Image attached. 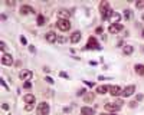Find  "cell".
<instances>
[{
	"label": "cell",
	"instance_id": "obj_35",
	"mask_svg": "<svg viewBox=\"0 0 144 115\" xmlns=\"http://www.w3.org/2000/svg\"><path fill=\"white\" fill-rule=\"evenodd\" d=\"M76 93H78L79 97H81V95H84V93H85V89H79V91H78V92H76Z\"/></svg>",
	"mask_w": 144,
	"mask_h": 115
},
{
	"label": "cell",
	"instance_id": "obj_25",
	"mask_svg": "<svg viewBox=\"0 0 144 115\" xmlns=\"http://www.w3.org/2000/svg\"><path fill=\"white\" fill-rule=\"evenodd\" d=\"M33 108H35V104H26L25 105V109H26V111H32Z\"/></svg>",
	"mask_w": 144,
	"mask_h": 115
},
{
	"label": "cell",
	"instance_id": "obj_19",
	"mask_svg": "<svg viewBox=\"0 0 144 115\" xmlns=\"http://www.w3.org/2000/svg\"><path fill=\"white\" fill-rule=\"evenodd\" d=\"M81 115H94V109L89 107H84L81 109Z\"/></svg>",
	"mask_w": 144,
	"mask_h": 115
},
{
	"label": "cell",
	"instance_id": "obj_36",
	"mask_svg": "<svg viewBox=\"0 0 144 115\" xmlns=\"http://www.w3.org/2000/svg\"><path fill=\"white\" fill-rule=\"evenodd\" d=\"M20 42L23 43V45H26V43H28V42H26V39L23 37V36H20Z\"/></svg>",
	"mask_w": 144,
	"mask_h": 115
},
{
	"label": "cell",
	"instance_id": "obj_21",
	"mask_svg": "<svg viewBox=\"0 0 144 115\" xmlns=\"http://www.w3.org/2000/svg\"><path fill=\"white\" fill-rule=\"evenodd\" d=\"M84 101H85V102H92L94 101V93H86L85 97H84Z\"/></svg>",
	"mask_w": 144,
	"mask_h": 115
},
{
	"label": "cell",
	"instance_id": "obj_2",
	"mask_svg": "<svg viewBox=\"0 0 144 115\" xmlns=\"http://www.w3.org/2000/svg\"><path fill=\"white\" fill-rule=\"evenodd\" d=\"M56 26H58V29H59L61 32H68L69 29H71V22L59 19V20L56 22Z\"/></svg>",
	"mask_w": 144,
	"mask_h": 115
},
{
	"label": "cell",
	"instance_id": "obj_18",
	"mask_svg": "<svg viewBox=\"0 0 144 115\" xmlns=\"http://www.w3.org/2000/svg\"><path fill=\"white\" fill-rule=\"evenodd\" d=\"M107 91H110V86H107V85H100L97 88V93H100V95L107 93Z\"/></svg>",
	"mask_w": 144,
	"mask_h": 115
},
{
	"label": "cell",
	"instance_id": "obj_38",
	"mask_svg": "<svg viewBox=\"0 0 144 115\" xmlns=\"http://www.w3.org/2000/svg\"><path fill=\"white\" fill-rule=\"evenodd\" d=\"M7 6H14V2H6Z\"/></svg>",
	"mask_w": 144,
	"mask_h": 115
},
{
	"label": "cell",
	"instance_id": "obj_32",
	"mask_svg": "<svg viewBox=\"0 0 144 115\" xmlns=\"http://www.w3.org/2000/svg\"><path fill=\"white\" fill-rule=\"evenodd\" d=\"M4 47H6V43H4V42H2V43H0V50L3 52V50H4Z\"/></svg>",
	"mask_w": 144,
	"mask_h": 115
},
{
	"label": "cell",
	"instance_id": "obj_7",
	"mask_svg": "<svg viewBox=\"0 0 144 115\" xmlns=\"http://www.w3.org/2000/svg\"><path fill=\"white\" fill-rule=\"evenodd\" d=\"M2 63L6 65V66H10V65L13 63V56H12L10 53H3V56H2Z\"/></svg>",
	"mask_w": 144,
	"mask_h": 115
},
{
	"label": "cell",
	"instance_id": "obj_6",
	"mask_svg": "<svg viewBox=\"0 0 144 115\" xmlns=\"http://www.w3.org/2000/svg\"><path fill=\"white\" fill-rule=\"evenodd\" d=\"M134 92H136V86H134V85H128V86H125V88L122 89V97H124V98L131 97Z\"/></svg>",
	"mask_w": 144,
	"mask_h": 115
},
{
	"label": "cell",
	"instance_id": "obj_30",
	"mask_svg": "<svg viewBox=\"0 0 144 115\" xmlns=\"http://www.w3.org/2000/svg\"><path fill=\"white\" fill-rule=\"evenodd\" d=\"M45 81H46L48 83H53V79L50 78V76H46V78H45Z\"/></svg>",
	"mask_w": 144,
	"mask_h": 115
},
{
	"label": "cell",
	"instance_id": "obj_12",
	"mask_svg": "<svg viewBox=\"0 0 144 115\" xmlns=\"http://www.w3.org/2000/svg\"><path fill=\"white\" fill-rule=\"evenodd\" d=\"M120 20H121V14L117 13V12H114V13L111 14V17H110V22H111L112 25H117V23H120Z\"/></svg>",
	"mask_w": 144,
	"mask_h": 115
},
{
	"label": "cell",
	"instance_id": "obj_27",
	"mask_svg": "<svg viewBox=\"0 0 144 115\" xmlns=\"http://www.w3.org/2000/svg\"><path fill=\"white\" fill-rule=\"evenodd\" d=\"M23 88H25V89H30V88H32V83L29 82V81H26V82L23 83Z\"/></svg>",
	"mask_w": 144,
	"mask_h": 115
},
{
	"label": "cell",
	"instance_id": "obj_3",
	"mask_svg": "<svg viewBox=\"0 0 144 115\" xmlns=\"http://www.w3.org/2000/svg\"><path fill=\"white\" fill-rule=\"evenodd\" d=\"M36 112H38V115H48L49 114V104H46V102H40V104L38 105Z\"/></svg>",
	"mask_w": 144,
	"mask_h": 115
},
{
	"label": "cell",
	"instance_id": "obj_10",
	"mask_svg": "<svg viewBox=\"0 0 144 115\" xmlns=\"http://www.w3.org/2000/svg\"><path fill=\"white\" fill-rule=\"evenodd\" d=\"M110 93L112 97H118V95H122V89L120 86L114 85V86H110Z\"/></svg>",
	"mask_w": 144,
	"mask_h": 115
},
{
	"label": "cell",
	"instance_id": "obj_16",
	"mask_svg": "<svg viewBox=\"0 0 144 115\" xmlns=\"http://www.w3.org/2000/svg\"><path fill=\"white\" fill-rule=\"evenodd\" d=\"M20 13L29 14V13H35V10H33V7H30V6H20Z\"/></svg>",
	"mask_w": 144,
	"mask_h": 115
},
{
	"label": "cell",
	"instance_id": "obj_11",
	"mask_svg": "<svg viewBox=\"0 0 144 115\" xmlns=\"http://www.w3.org/2000/svg\"><path fill=\"white\" fill-rule=\"evenodd\" d=\"M32 76H33V73H32V71H22L20 72V79L22 81H29V79H32Z\"/></svg>",
	"mask_w": 144,
	"mask_h": 115
},
{
	"label": "cell",
	"instance_id": "obj_14",
	"mask_svg": "<svg viewBox=\"0 0 144 115\" xmlns=\"http://www.w3.org/2000/svg\"><path fill=\"white\" fill-rule=\"evenodd\" d=\"M69 40H71L72 43H78L79 40H81V32H74L71 35V37H69Z\"/></svg>",
	"mask_w": 144,
	"mask_h": 115
},
{
	"label": "cell",
	"instance_id": "obj_40",
	"mask_svg": "<svg viewBox=\"0 0 144 115\" xmlns=\"http://www.w3.org/2000/svg\"><path fill=\"white\" fill-rule=\"evenodd\" d=\"M102 30H104L102 27H98V29H97V33H102Z\"/></svg>",
	"mask_w": 144,
	"mask_h": 115
},
{
	"label": "cell",
	"instance_id": "obj_34",
	"mask_svg": "<svg viewBox=\"0 0 144 115\" xmlns=\"http://www.w3.org/2000/svg\"><path fill=\"white\" fill-rule=\"evenodd\" d=\"M141 99H143V95H137V97H136V101H137V102H140Z\"/></svg>",
	"mask_w": 144,
	"mask_h": 115
},
{
	"label": "cell",
	"instance_id": "obj_37",
	"mask_svg": "<svg viewBox=\"0 0 144 115\" xmlns=\"http://www.w3.org/2000/svg\"><path fill=\"white\" fill-rule=\"evenodd\" d=\"M29 50H30L32 53H35V52H36V49H35V47H33V46H29Z\"/></svg>",
	"mask_w": 144,
	"mask_h": 115
},
{
	"label": "cell",
	"instance_id": "obj_5",
	"mask_svg": "<svg viewBox=\"0 0 144 115\" xmlns=\"http://www.w3.org/2000/svg\"><path fill=\"white\" fill-rule=\"evenodd\" d=\"M124 29V26L121 25V23H117V25H111L110 27H108V32L111 33V35H117V33H120Z\"/></svg>",
	"mask_w": 144,
	"mask_h": 115
},
{
	"label": "cell",
	"instance_id": "obj_20",
	"mask_svg": "<svg viewBox=\"0 0 144 115\" xmlns=\"http://www.w3.org/2000/svg\"><path fill=\"white\" fill-rule=\"evenodd\" d=\"M136 72L138 75H144V65H136Z\"/></svg>",
	"mask_w": 144,
	"mask_h": 115
},
{
	"label": "cell",
	"instance_id": "obj_1",
	"mask_svg": "<svg viewBox=\"0 0 144 115\" xmlns=\"http://www.w3.org/2000/svg\"><path fill=\"white\" fill-rule=\"evenodd\" d=\"M100 13H101V17L104 19V20H108V19L111 17V14L114 13V10L110 7L108 2H101L100 3Z\"/></svg>",
	"mask_w": 144,
	"mask_h": 115
},
{
	"label": "cell",
	"instance_id": "obj_41",
	"mask_svg": "<svg viewBox=\"0 0 144 115\" xmlns=\"http://www.w3.org/2000/svg\"><path fill=\"white\" fill-rule=\"evenodd\" d=\"M101 115H114V114H101Z\"/></svg>",
	"mask_w": 144,
	"mask_h": 115
},
{
	"label": "cell",
	"instance_id": "obj_9",
	"mask_svg": "<svg viewBox=\"0 0 144 115\" xmlns=\"http://www.w3.org/2000/svg\"><path fill=\"white\" fill-rule=\"evenodd\" d=\"M69 16H71V12L66 10V9H61V10L58 12V17L62 19V20H68Z\"/></svg>",
	"mask_w": 144,
	"mask_h": 115
},
{
	"label": "cell",
	"instance_id": "obj_15",
	"mask_svg": "<svg viewBox=\"0 0 144 115\" xmlns=\"http://www.w3.org/2000/svg\"><path fill=\"white\" fill-rule=\"evenodd\" d=\"M23 101H25L26 104H35L36 98H35V95H32V93H28V95L23 97Z\"/></svg>",
	"mask_w": 144,
	"mask_h": 115
},
{
	"label": "cell",
	"instance_id": "obj_13",
	"mask_svg": "<svg viewBox=\"0 0 144 115\" xmlns=\"http://www.w3.org/2000/svg\"><path fill=\"white\" fill-rule=\"evenodd\" d=\"M45 37H46V40H48L49 43H55V42L58 40V35H55L53 32H48Z\"/></svg>",
	"mask_w": 144,
	"mask_h": 115
},
{
	"label": "cell",
	"instance_id": "obj_43",
	"mask_svg": "<svg viewBox=\"0 0 144 115\" xmlns=\"http://www.w3.org/2000/svg\"><path fill=\"white\" fill-rule=\"evenodd\" d=\"M143 37H144V30H143Z\"/></svg>",
	"mask_w": 144,
	"mask_h": 115
},
{
	"label": "cell",
	"instance_id": "obj_29",
	"mask_svg": "<svg viewBox=\"0 0 144 115\" xmlns=\"http://www.w3.org/2000/svg\"><path fill=\"white\" fill-rule=\"evenodd\" d=\"M59 76H61V78H66V79L69 78V76H68V73H66V72H61V73H59Z\"/></svg>",
	"mask_w": 144,
	"mask_h": 115
},
{
	"label": "cell",
	"instance_id": "obj_8",
	"mask_svg": "<svg viewBox=\"0 0 144 115\" xmlns=\"http://www.w3.org/2000/svg\"><path fill=\"white\" fill-rule=\"evenodd\" d=\"M120 108H121V107H120L117 102H107V104H105V109H107V111H110V112L118 111Z\"/></svg>",
	"mask_w": 144,
	"mask_h": 115
},
{
	"label": "cell",
	"instance_id": "obj_23",
	"mask_svg": "<svg viewBox=\"0 0 144 115\" xmlns=\"http://www.w3.org/2000/svg\"><path fill=\"white\" fill-rule=\"evenodd\" d=\"M45 22H46V20H45V17H43L42 14L38 16V25H39V26H43V25H45Z\"/></svg>",
	"mask_w": 144,
	"mask_h": 115
},
{
	"label": "cell",
	"instance_id": "obj_22",
	"mask_svg": "<svg viewBox=\"0 0 144 115\" xmlns=\"http://www.w3.org/2000/svg\"><path fill=\"white\" fill-rule=\"evenodd\" d=\"M124 17H125V19H131V17H133V12L130 10V9H125V10H124Z\"/></svg>",
	"mask_w": 144,
	"mask_h": 115
},
{
	"label": "cell",
	"instance_id": "obj_42",
	"mask_svg": "<svg viewBox=\"0 0 144 115\" xmlns=\"http://www.w3.org/2000/svg\"><path fill=\"white\" fill-rule=\"evenodd\" d=\"M141 17H143V20H144V14H143V16H141Z\"/></svg>",
	"mask_w": 144,
	"mask_h": 115
},
{
	"label": "cell",
	"instance_id": "obj_33",
	"mask_svg": "<svg viewBox=\"0 0 144 115\" xmlns=\"http://www.w3.org/2000/svg\"><path fill=\"white\" fill-rule=\"evenodd\" d=\"M0 82H2V85H3V88H6V89H7V91H9V86H7V85H6V82H4L3 79H2V81H0Z\"/></svg>",
	"mask_w": 144,
	"mask_h": 115
},
{
	"label": "cell",
	"instance_id": "obj_39",
	"mask_svg": "<svg viewBox=\"0 0 144 115\" xmlns=\"http://www.w3.org/2000/svg\"><path fill=\"white\" fill-rule=\"evenodd\" d=\"M85 83L89 86V88H91V86H94V83H92V82H88V81H85Z\"/></svg>",
	"mask_w": 144,
	"mask_h": 115
},
{
	"label": "cell",
	"instance_id": "obj_28",
	"mask_svg": "<svg viewBox=\"0 0 144 115\" xmlns=\"http://www.w3.org/2000/svg\"><path fill=\"white\" fill-rule=\"evenodd\" d=\"M137 104H138V102H137L136 99L131 101V102H130V108H136V107H137Z\"/></svg>",
	"mask_w": 144,
	"mask_h": 115
},
{
	"label": "cell",
	"instance_id": "obj_26",
	"mask_svg": "<svg viewBox=\"0 0 144 115\" xmlns=\"http://www.w3.org/2000/svg\"><path fill=\"white\" fill-rule=\"evenodd\" d=\"M58 43H65L66 42V37L65 36H58V40H56Z\"/></svg>",
	"mask_w": 144,
	"mask_h": 115
},
{
	"label": "cell",
	"instance_id": "obj_4",
	"mask_svg": "<svg viewBox=\"0 0 144 115\" xmlns=\"http://www.w3.org/2000/svg\"><path fill=\"white\" fill-rule=\"evenodd\" d=\"M85 49H97V50H100L101 46H100V43H98V40L95 39L94 36H91L89 39H88V43H86Z\"/></svg>",
	"mask_w": 144,
	"mask_h": 115
},
{
	"label": "cell",
	"instance_id": "obj_31",
	"mask_svg": "<svg viewBox=\"0 0 144 115\" xmlns=\"http://www.w3.org/2000/svg\"><path fill=\"white\" fill-rule=\"evenodd\" d=\"M2 108H3V109H6V111H7V109H10V107H9V105H7L6 102H3V105H2Z\"/></svg>",
	"mask_w": 144,
	"mask_h": 115
},
{
	"label": "cell",
	"instance_id": "obj_24",
	"mask_svg": "<svg viewBox=\"0 0 144 115\" xmlns=\"http://www.w3.org/2000/svg\"><path fill=\"white\" fill-rule=\"evenodd\" d=\"M136 7H137V9H144V0H138V2H136Z\"/></svg>",
	"mask_w": 144,
	"mask_h": 115
},
{
	"label": "cell",
	"instance_id": "obj_17",
	"mask_svg": "<svg viewBox=\"0 0 144 115\" xmlns=\"http://www.w3.org/2000/svg\"><path fill=\"white\" fill-rule=\"evenodd\" d=\"M133 52H134V46H131V45H125L124 49H122V53L125 55V56H130Z\"/></svg>",
	"mask_w": 144,
	"mask_h": 115
}]
</instances>
